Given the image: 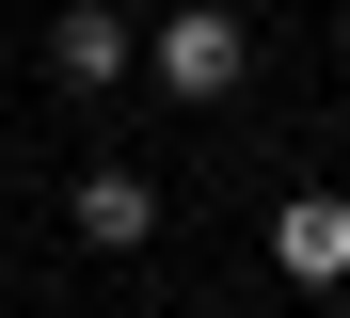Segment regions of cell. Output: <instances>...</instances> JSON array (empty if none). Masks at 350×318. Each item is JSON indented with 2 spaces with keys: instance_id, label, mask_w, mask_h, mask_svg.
<instances>
[{
  "instance_id": "6da1fadb",
  "label": "cell",
  "mask_w": 350,
  "mask_h": 318,
  "mask_svg": "<svg viewBox=\"0 0 350 318\" xmlns=\"http://www.w3.org/2000/svg\"><path fill=\"white\" fill-rule=\"evenodd\" d=\"M144 80L207 111V96H239V80H255V32L223 16V0H159V32H144Z\"/></svg>"
},
{
  "instance_id": "7a4b0ae2",
  "label": "cell",
  "mask_w": 350,
  "mask_h": 318,
  "mask_svg": "<svg viewBox=\"0 0 350 318\" xmlns=\"http://www.w3.org/2000/svg\"><path fill=\"white\" fill-rule=\"evenodd\" d=\"M144 64V32H128V0H64V16H48V80L64 96H111Z\"/></svg>"
},
{
  "instance_id": "3957f363",
  "label": "cell",
  "mask_w": 350,
  "mask_h": 318,
  "mask_svg": "<svg viewBox=\"0 0 350 318\" xmlns=\"http://www.w3.org/2000/svg\"><path fill=\"white\" fill-rule=\"evenodd\" d=\"M271 271L350 302V191H286V207H271Z\"/></svg>"
},
{
  "instance_id": "277c9868",
  "label": "cell",
  "mask_w": 350,
  "mask_h": 318,
  "mask_svg": "<svg viewBox=\"0 0 350 318\" xmlns=\"http://www.w3.org/2000/svg\"><path fill=\"white\" fill-rule=\"evenodd\" d=\"M64 223H80L96 254H144V239H159V175H128V159H80V191H64Z\"/></svg>"
},
{
  "instance_id": "5b68a950",
  "label": "cell",
  "mask_w": 350,
  "mask_h": 318,
  "mask_svg": "<svg viewBox=\"0 0 350 318\" xmlns=\"http://www.w3.org/2000/svg\"><path fill=\"white\" fill-rule=\"evenodd\" d=\"M334 127H350V96H334Z\"/></svg>"
},
{
  "instance_id": "8992f818",
  "label": "cell",
  "mask_w": 350,
  "mask_h": 318,
  "mask_svg": "<svg viewBox=\"0 0 350 318\" xmlns=\"http://www.w3.org/2000/svg\"><path fill=\"white\" fill-rule=\"evenodd\" d=\"M334 318H350V302H334Z\"/></svg>"
}]
</instances>
